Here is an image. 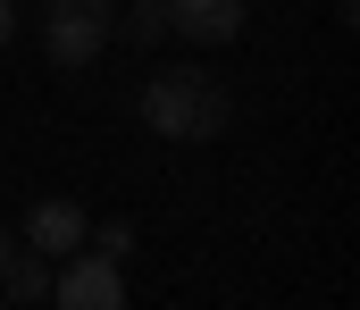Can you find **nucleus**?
Wrapping results in <instances>:
<instances>
[{"label": "nucleus", "mask_w": 360, "mask_h": 310, "mask_svg": "<svg viewBox=\"0 0 360 310\" xmlns=\"http://www.w3.org/2000/svg\"><path fill=\"white\" fill-rule=\"evenodd\" d=\"M51 302L59 310H126V277L101 252H68V269L51 277Z\"/></svg>", "instance_id": "7ed1b4c3"}, {"label": "nucleus", "mask_w": 360, "mask_h": 310, "mask_svg": "<svg viewBox=\"0 0 360 310\" xmlns=\"http://www.w3.org/2000/svg\"><path fill=\"white\" fill-rule=\"evenodd\" d=\"M17 252H25V243H17V226H0V269H8Z\"/></svg>", "instance_id": "1a4fd4ad"}, {"label": "nucleus", "mask_w": 360, "mask_h": 310, "mask_svg": "<svg viewBox=\"0 0 360 310\" xmlns=\"http://www.w3.org/2000/svg\"><path fill=\"white\" fill-rule=\"evenodd\" d=\"M109 25H117L109 0H42V59L76 76V67H92L109 51Z\"/></svg>", "instance_id": "f03ea898"}, {"label": "nucleus", "mask_w": 360, "mask_h": 310, "mask_svg": "<svg viewBox=\"0 0 360 310\" xmlns=\"http://www.w3.org/2000/svg\"><path fill=\"white\" fill-rule=\"evenodd\" d=\"M84 252H101V260H126V252H134V226H126V218L92 226V235H84Z\"/></svg>", "instance_id": "6e6552de"}, {"label": "nucleus", "mask_w": 360, "mask_h": 310, "mask_svg": "<svg viewBox=\"0 0 360 310\" xmlns=\"http://www.w3.org/2000/svg\"><path fill=\"white\" fill-rule=\"evenodd\" d=\"M8 34H17V8H8V0H0V51H8Z\"/></svg>", "instance_id": "9d476101"}, {"label": "nucleus", "mask_w": 360, "mask_h": 310, "mask_svg": "<svg viewBox=\"0 0 360 310\" xmlns=\"http://www.w3.org/2000/svg\"><path fill=\"white\" fill-rule=\"evenodd\" d=\"M143 126L160 143H218L235 126V101H226V84L210 67H160L143 84Z\"/></svg>", "instance_id": "f257e3e1"}, {"label": "nucleus", "mask_w": 360, "mask_h": 310, "mask_svg": "<svg viewBox=\"0 0 360 310\" xmlns=\"http://www.w3.org/2000/svg\"><path fill=\"white\" fill-rule=\"evenodd\" d=\"M168 34H184V42H235L243 34V0H168Z\"/></svg>", "instance_id": "39448f33"}, {"label": "nucleus", "mask_w": 360, "mask_h": 310, "mask_svg": "<svg viewBox=\"0 0 360 310\" xmlns=\"http://www.w3.org/2000/svg\"><path fill=\"white\" fill-rule=\"evenodd\" d=\"M84 235H92V218H84L76 202H59V193H51V202H34V209H25V226H17V243H25V252H42V260L84 252Z\"/></svg>", "instance_id": "20e7f679"}, {"label": "nucleus", "mask_w": 360, "mask_h": 310, "mask_svg": "<svg viewBox=\"0 0 360 310\" xmlns=\"http://www.w3.org/2000/svg\"><path fill=\"white\" fill-rule=\"evenodd\" d=\"M0 294H8V302H42V294H51V260H42V252H17V260L0 269Z\"/></svg>", "instance_id": "423d86ee"}, {"label": "nucleus", "mask_w": 360, "mask_h": 310, "mask_svg": "<svg viewBox=\"0 0 360 310\" xmlns=\"http://www.w3.org/2000/svg\"><path fill=\"white\" fill-rule=\"evenodd\" d=\"M117 34H126V42H168V0H134Z\"/></svg>", "instance_id": "0eeeda50"}, {"label": "nucleus", "mask_w": 360, "mask_h": 310, "mask_svg": "<svg viewBox=\"0 0 360 310\" xmlns=\"http://www.w3.org/2000/svg\"><path fill=\"white\" fill-rule=\"evenodd\" d=\"M0 310H8V294H0Z\"/></svg>", "instance_id": "9b49d317"}]
</instances>
